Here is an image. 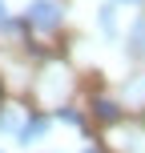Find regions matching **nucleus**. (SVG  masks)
I'll list each match as a JSON object with an SVG mask.
<instances>
[{
    "label": "nucleus",
    "mask_w": 145,
    "mask_h": 153,
    "mask_svg": "<svg viewBox=\"0 0 145 153\" xmlns=\"http://www.w3.org/2000/svg\"><path fill=\"white\" fill-rule=\"evenodd\" d=\"M61 20H65V8L57 0H28V8H24V24L32 32H53L61 28Z\"/></svg>",
    "instance_id": "nucleus-1"
},
{
    "label": "nucleus",
    "mask_w": 145,
    "mask_h": 153,
    "mask_svg": "<svg viewBox=\"0 0 145 153\" xmlns=\"http://www.w3.org/2000/svg\"><path fill=\"white\" fill-rule=\"evenodd\" d=\"M48 125H53V117H48V113H28V117H24V125H20V133H16V141H20V145H36V141L48 133Z\"/></svg>",
    "instance_id": "nucleus-2"
},
{
    "label": "nucleus",
    "mask_w": 145,
    "mask_h": 153,
    "mask_svg": "<svg viewBox=\"0 0 145 153\" xmlns=\"http://www.w3.org/2000/svg\"><path fill=\"white\" fill-rule=\"evenodd\" d=\"M97 28L105 32V36H117V4H113V0L97 8Z\"/></svg>",
    "instance_id": "nucleus-3"
},
{
    "label": "nucleus",
    "mask_w": 145,
    "mask_h": 153,
    "mask_svg": "<svg viewBox=\"0 0 145 153\" xmlns=\"http://www.w3.org/2000/svg\"><path fill=\"white\" fill-rule=\"evenodd\" d=\"M93 113H97V121L113 125L117 117H121V105H117V101H109V97H97V101H93Z\"/></svg>",
    "instance_id": "nucleus-4"
},
{
    "label": "nucleus",
    "mask_w": 145,
    "mask_h": 153,
    "mask_svg": "<svg viewBox=\"0 0 145 153\" xmlns=\"http://www.w3.org/2000/svg\"><path fill=\"white\" fill-rule=\"evenodd\" d=\"M20 125H24V113H20V109H12V105H8L4 113H0V133L16 137V133H20Z\"/></svg>",
    "instance_id": "nucleus-5"
},
{
    "label": "nucleus",
    "mask_w": 145,
    "mask_h": 153,
    "mask_svg": "<svg viewBox=\"0 0 145 153\" xmlns=\"http://www.w3.org/2000/svg\"><path fill=\"white\" fill-rule=\"evenodd\" d=\"M129 56H145V16H137V24L129 28Z\"/></svg>",
    "instance_id": "nucleus-6"
},
{
    "label": "nucleus",
    "mask_w": 145,
    "mask_h": 153,
    "mask_svg": "<svg viewBox=\"0 0 145 153\" xmlns=\"http://www.w3.org/2000/svg\"><path fill=\"white\" fill-rule=\"evenodd\" d=\"M125 101H137V105H145V76H133V81L125 85Z\"/></svg>",
    "instance_id": "nucleus-7"
},
{
    "label": "nucleus",
    "mask_w": 145,
    "mask_h": 153,
    "mask_svg": "<svg viewBox=\"0 0 145 153\" xmlns=\"http://www.w3.org/2000/svg\"><path fill=\"white\" fill-rule=\"evenodd\" d=\"M57 117H61L65 125H73V129H81V125H85V117H81V109H73V105H61V109H57Z\"/></svg>",
    "instance_id": "nucleus-8"
},
{
    "label": "nucleus",
    "mask_w": 145,
    "mask_h": 153,
    "mask_svg": "<svg viewBox=\"0 0 145 153\" xmlns=\"http://www.w3.org/2000/svg\"><path fill=\"white\" fill-rule=\"evenodd\" d=\"M4 20H8V8H4V4H0V24H4Z\"/></svg>",
    "instance_id": "nucleus-9"
},
{
    "label": "nucleus",
    "mask_w": 145,
    "mask_h": 153,
    "mask_svg": "<svg viewBox=\"0 0 145 153\" xmlns=\"http://www.w3.org/2000/svg\"><path fill=\"white\" fill-rule=\"evenodd\" d=\"M113 4H141V0H113Z\"/></svg>",
    "instance_id": "nucleus-10"
},
{
    "label": "nucleus",
    "mask_w": 145,
    "mask_h": 153,
    "mask_svg": "<svg viewBox=\"0 0 145 153\" xmlns=\"http://www.w3.org/2000/svg\"><path fill=\"white\" fill-rule=\"evenodd\" d=\"M81 153H101V149H81Z\"/></svg>",
    "instance_id": "nucleus-11"
},
{
    "label": "nucleus",
    "mask_w": 145,
    "mask_h": 153,
    "mask_svg": "<svg viewBox=\"0 0 145 153\" xmlns=\"http://www.w3.org/2000/svg\"><path fill=\"white\" fill-rule=\"evenodd\" d=\"M0 153H4V149H0Z\"/></svg>",
    "instance_id": "nucleus-12"
}]
</instances>
